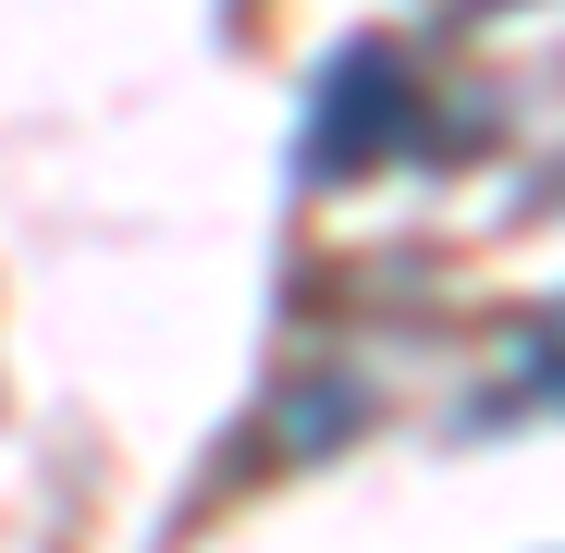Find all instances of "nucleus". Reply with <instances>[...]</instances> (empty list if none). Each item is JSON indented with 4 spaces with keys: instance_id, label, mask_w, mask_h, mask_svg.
<instances>
[{
    "instance_id": "1",
    "label": "nucleus",
    "mask_w": 565,
    "mask_h": 553,
    "mask_svg": "<svg viewBox=\"0 0 565 553\" xmlns=\"http://www.w3.org/2000/svg\"><path fill=\"white\" fill-rule=\"evenodd\" d=\"M418 124V74L394 50H344L320 74V99H308V172H369V160H394Z\"/></svg>"
},
{
    "instance_id": "2",
    "label": "nucleus",
    "mask_w": 565,
    "mask_h": 553,
    "mask_svg": "<svg viewBox=\"0 0 565 553\" xmlns=\"http://www.w3.org/2000/svg\"><path fill=\"white\" fill-rule=\"evenodd\" d=\"M529 382L565 394V308H541V332H529Z\"/></svg>"
}]
</instances>
